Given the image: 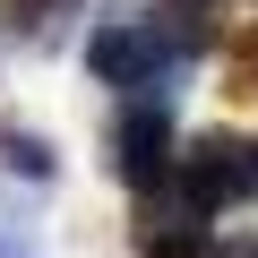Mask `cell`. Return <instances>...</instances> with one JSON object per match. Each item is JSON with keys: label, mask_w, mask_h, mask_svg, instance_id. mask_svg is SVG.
Instances as JSON below:
<instances>
[{"label": "cell", "mask_w": 258, "mask_h": 258, "mask_svg": "<svg viewBox=\"0 0 258 258\" xmlns=\"http://www.w3.org/2000/svg\"><path fill=\"white\" fill-rule=\"evenodd\" d=\"M207 258H258V232H232V241H207Z\"/></svg>", "instance_id": "obj_8"}, {"label": "cell", "mask_w": 258, "mask_h": 258, "mask_svg": "<svg viewBox=\"0 0 258 258\" xmlns=\"http://www.w3.org/2000/svg\"><path fill=\"white\" fill-rule=\"evenodd\" d=\"M155 35L198 69V60L224 43V0H155Z\"/></svg>", "instance_id": "obj_6"}, {"label": "cell", "mask_w": 258, "mask_h": 258, "mask_svg": "<svg viewBox=\"0 0 258 258\" xmlns=\"http://www.w3.org/2000/svg\"><path fill=\"white\" fill-rule=\"evenodd\" d=\"M164 189H172L189 215L249 207V198H258V138H241V129H198V138H181Z\"/></svg>", "instance_id": "obj_1"}, {"label": "cell", "mask_w": 258, "mask_h": 258, "mask_svg": "<svg viewBox=\"0 0 258 258\" xmlns=\"http://www.w3.org/2000/svg\"><path fill=\"white\" fill-rule=\"evenodd\" d=\"M0 172H18V181H60V155L43 129H18V120H0Z\"/></svg>", "instance_id": "obj_7"}, {"label": "cell", "mask_w": 258, "mask_h": 258, "mask_svg": "<svg viewBox=\"0 0 258 258\" xmlns=\"http://www.w3.org/2000/svg\"><path fill=\"white\" fill-rule=\"evenodd\" d=\"M86 69L103 86H120V95H172L189 78V60L155 35V18H103L86 35Z\"/></svg>", "instance_id": "obj_2"}, {"label": "cell", "mask_w": 258, "mask_h": 258, "mask_svg": "<svg viewBox=\"0 0 258 258\" xmlns=\"http://www.w3.org/2000/svg\"><path fill=\"white\" fill-rule=\"evenodd\" d=\"M129 258H207V215H189L181 198L164 207V189H155L129 224Z\"/></svg>", "instance_id": "obj_4"}, {"label": "cell", "mask_w": 258, "mask_h": 258, "mask_svg": "<svg viewBox=\"0 0 258 258\" xmlns=\"http://www.w3.org/2000/svg\"><path fill=\"white\" fill-rule=\"evenodd\" d=\"M172 147H181V129H172L164 95H129V103L112 112V129H103L112 181H120V189H138V198H155V189L172 181Z\"/></svg>", "instance_id": "obj_3"}, {"label": "cell", "mask_w": 258, "mask_h": 258, "mask_svg": "<svg viewBox=\"0 0 258 258\" xmlns=\"http://www.w3.org/2000/svg\"><path fill=\"white\" fill-rule=\"evenodd\" d=\"M0 258H43V249H35V241H26L18 224H0Z\"/></svg>", "instance_id": "obj_9"}, {"label": "cell", "mask_w": 258, "mask_h": 258, "mask_svg": "<svg viewBox=\"0 0 258 258\" xmlns=\"http://www.w3.org/2000/svg\"><path fill=\"white\" fill-rule=\"evenodd\" d=\"M78 18H86V0H0V35L18 52H60Z\"/></svg>", "instance_id": "obj_5"}, {"label": "cell", "mask_w": 258, "mask_h": 258, "mask_svg": "<svg viewBox=\"0 0 258 258\" xmlns=\"http://www.w3.org/2000/svg\"><path fill=\"white\" fill-rule=\"evenodd\" d=\"M241 86H249V95H258V26H249V35H241Z\"/></svg>", "instance_id": "obj_10"}]
</instances>
